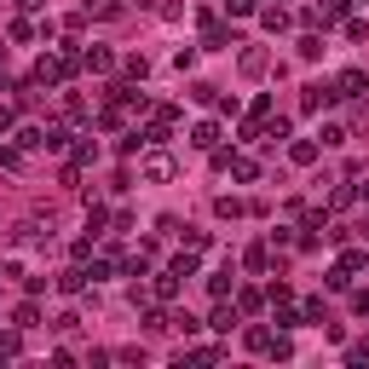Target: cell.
I'll use <instances>...</instances> for the list:
<instances>
[{"instance_id": "obj_14", "label": "cell", "mask_w": 369, "mask_h": 369, "mask_svg": "<svg viewBox=\"0 0 369 369\" xmlns=\"http://www.w3.org/2000/svg\"><path fill=\"white\" fill-rule=\"evenodd\" d=\"M87 12H92V18H116L121 6H116V0H87Z\"/></svg>"}, {"instance_id": "obj_8", "label": "cell", "mask_w": 369, "mask_h": 369, "mask_svg": "<svg viewBox=\"0 0 369 369\" xmlns=\"http://www.w3.org/2000/svg\"><path fill=\"white\" fill-rule=\"evenodd\" d=\"M288 156H295V162L306 168V162H317V144H312V139H300V144H288Z\"/></svg>"}, {"instance_id": "obj_13", "label": "cell", "mask_w": 369, "mask_h": 369, "mask_svg": "<svg viewBox=\"0 0 369 369\" xmlns=\"http://www.w3.org/2000/svg\"><path fill=\"white\" fill-rule=\"evenodd\" d=\"M243 75H266V52H243Z\"/></svg>"}, {"instance_id": "obj_7", "label": "cell", "mask_w": 369, "mask_h": 369, "mask_svg": "<svg viewBox=\"0 0 369 369\" xmlns=\"http://www.w3.org/2000/svg\"><path fill=\"white\" fill-rule=\"evenodd\" d=\"M179 283H185L179 271H162V277H156V295H162V300H173V295H179Z\"/></svg>"}, {"instance_id": "obj_6", "label": "cell", "mask_w": 369, "mask_h": 369, "mask_svg": "<svg viewBox=\"0 0 369 369\" xmlns=\"http://www.w3.org/2000/svg\"><path fill=\"white\" fill-rule=\"evenodd\" d=\"M81 63H87V70H99V75H104V70H110V63H116V58H110L104 46H87V52H81Z\"/></svg>"}, {"instance_id": "obj_19", "label": "cell", "mask_w": 369, "mask_h": 369, "mask_svg": "<svg viewBox=\"0 0 369 369\" xmlns=\"http://www.w3.org/2000/svg\"><path fill=\"white\" fill-rule=\"evenodd\" d=\"M6 127H12V110H6V104H0V133H6Z\"/></svg>"}, {"instance_id": "obj_16", "label": "cell", "mask_w": 369, "mask_h": 369, "mask_svg": "<svg viewBox=\"0 0 369 369\" xmlns=\"http://www.w3.org/2000/svg\"><path fill=\"white\" fill-rule=\"evenodd\" d=\"M0 168H23V156L12 150V144H0Z\"/></svg>"}, {"instance_id": "obj_18", "label": "cell", "mask_w": 369, "mask_h": 369, "mask_svg": "<svg viewBox=\"0 0 369 369\" xmlns=\"http://www.w3.org/2000/svg\"><path fill=\"white\" fill-rule=\"evenodd\" d=\"M226 6H231V18H248V12H254V0H226Z\"/></svg>"}, {"instance_id": "obj_10", "label": "cell", "mask_w": 369, "mask_h": 369, "mask_svg": "<svg viewBox=\"0 0 369 369\" xmlns=\"http://www.w3.org/2000/svg\"><path fill=\"white\" fill-rule=\"evenodd\" d=\"M168 271H179V277H197V254H173Z\"/></svg>"}, {"instance_id": "obj_15", "label": "cell", "mask_w": 369, "mask_h": 369, "mask_svg": "<svg viewBox=\"0 0 369 369\" xmlns=\"http://www.w3.org/2000/svg\"><path fill=\"white\" fill-rule=\"evenodd\" d=\"M300 58H323V35H306V41H300Z\"/></svg>"}, {"instance_id": "obj_12", "label": "cell", "mask_w": 369, "mask_h": 369, "mask_svg": "<svg viewBox=\"0 0 369 369\" xmlns=\"http://www.w3.org/2000/svg\"><path fill=\"white\" fill-rule=\"evenodd\" d=\"M190 99H197V104H219V87H208V81H197V87H190Z\"/></svg>"}, {"instance_id": "obj_1", "label": "cell", "mask_w": 369, "mask_h": 369, "mask_svg": "<svg viewBox=\"0 0 369 369\" xmlns=\"http://www.w3.org/2000/svg\"><path fill=\"white\" fill-rule=\"evenodd\" d=\"M144 179H150V185H168V179H173V156H162V150L144 156Z\"/></svg>"}, {"instance_id": "obj_4", "label": "cell", "mask_w": 369, "mask_h": 369, "mask_svg": "<svg viewBox=\"0 0 369 369\" xmlns=\"http://www.w3.org/2000/svg\"><path fill=\"white\" fill-rule=\"evenodd\" d=\"M190 144H197V150H214V144H219V127H214V121H202L197 133H190Z\"/></svg>"}, {"instance_id": "obj_2", "label": "cell", "mask_w": 369, "mask_h": 369, "mask_svg": "<svg viewBox=\"0 0 369 369\" xmlns=\"http://www.w3.org/2000/svg\"><path fill=\"white\" fill-rule=\"evenodd\" d=\"M363 87H369V81H363V75H358V70H346V75H341V81H335V99H358V92H363Z\"/></svg>"}, {"instance_id": "obj_5", "label": "cell", "mask_w": 369, "mask_h": 369, "mask_svg": "<svg viewBox=\"0 0 369 369\" xmlns=\"http://www.w3.org/2000/svg\"><path fill=\"white\" fill-rule=\"evenodd\" d=\"M260 23L271 29V35H283V29H288V12H283V6H266V12H260Z\"/></svg>"}, {"instance_id": "obj_17", "label": "cell", "mask_w": 369, "mask_h": 369, "mask_svg": "<svg viewBox=\"0 0 369 369\" xmlns=\"http://www.w3.org/2000/svg\"><path fill=\"white\" fill-rule=\"evenodd\" d=\"M352 312H358V317H369V288H358V295H352Z\"/></svg>"}, {"instance_id": "obj_3", "label": "cell", "mask_w": 369, "mask_h": 369, "mask_svg": "<svg viewBox=\"0 0 369 369\" xmlns=\"http://www.w3.org/2000/svg\"><path fill=\"white\" fill-rule=\"evenodd\" d=\"M306 110H329L335 104V87H306V99H300Z\"/></svg>"}, {"instance_id": "obj_11", "label": "cell", "mask_w": 369, "mask_h": 369, "mask_svg": "<svg viewBox=\"0 0 369 369\" xmlns=\"http://www.w3.org/2000/svg\"><path fill=\"white\" fill-rule=\"evenodd\" d=\"M231 323H237V312H231V306H219V312H214V317H208V329H219V335H226V329H231Z\"/></svg>"}, {"instance_id": "obj_9", "label": "cell", "mask_w": 369, "mask_h": 369, "mask_svg": "<svg viewBox=\"0 0 369 369\" xmlns=\"http://www.w3.org/2000/svg\"><path fill=\"white\" fill-rule=\"evenodd\" d=\"M58 288H63V295H81V288H87V271H63Z\"/></svg>"}]
</instances>
